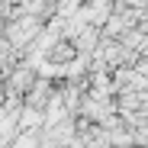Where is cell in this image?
I'll list each match as a JSON object with an SVG mask.
<instances>
[{
	"label": "cell",
	"mask_w": 148,
	"mask_h": 148,
	"mask_svg": "<svg viewBox=\"0 0 148 148\" xmlns=\"http://www.w3.org/2000/svg\"><path fill=\"white\" fill-rule=\"evenodd\" d=\"M39 29H42V23H39L36 16L16 19V23H10V26H7V42H10L13 48H19V45H26L32 36H39Z\"/></svg>",
	"instance_id": "obj_1"
}]
</instances>
